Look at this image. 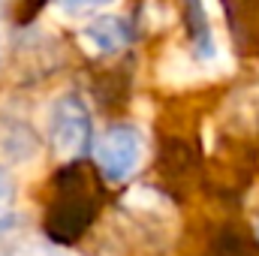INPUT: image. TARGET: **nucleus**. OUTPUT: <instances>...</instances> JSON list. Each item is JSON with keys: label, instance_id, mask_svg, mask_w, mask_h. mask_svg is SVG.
<instances>
[{"label": "nucleus", "instance_id": "obj_3", "mask_svg": "<svg viewBox=\"0 0 259 256\" xmlns=\"http://www.w3.org/2000/svg\"><path fill=\"white\" fill-rule=\"evenodd\" d=\"M133 39V27L124 15H100L81 30V42L94 55H112L121 52Z\"/></svg>", "mask_w": 259, "mask_h": 256}, {"label": "nucleus", "instance_id": "obj_4", "mask_svg": "<svg viewBox=\"0 0 259 256\" xmlns=\"http://www.w3.org/2000/svg\"><path fill=\"white\" fill-rule=\"evenodd\" d=\"M112 3H118V0H55V9H58L61 15H69V18H81V15L103 12V9H109Z\"/></svg>", "mask_w": 259, "mask_h": 256}, {"label": "nucleus", "instance_id": "obj_5", "mask_svg": "<svg viewBox=\"0 0 259 256\" xmlns=\"http://www.w3.org/2000/svg\"><path fill=\"white\" fill-rule=\"evenodd\" d=\"M9 199H12V184H9V178H6V172L0 169V214L6 211V205H9Z\"/></svg>", "mask_w": 259, "mask_h": 256}, {"label": "nucleus", "instance_id": "obj_2", "mask_svg": "<svg viewBox=\"0 0 259 256\" xmlns=\"http://www.w3.org/2000/svg\"><path fill=\"white\" fill-rule=\"evenodd\" d=\"M94 160L109 181H127L142 160L139 130L130 124H118V127L106 130V136H100V142L94 148Z\"/></svg>", "mask_w": 259, "mask_h": 256}, {"label": "nucleus", "instance_id": "obj_7", "mask_svg": "<svg viewBox=\"0 0 259 256\" xmlns=\"http://www.w3.org/2000/svg\"><path fill=\"white\" fill-rule=\"evenodd\" d=\"M0 52H3V39H0Z\"/></svg>", "mask_w": 259, "mask_h": 256}, {"label": "nucleus", "instance_id": "obj_1", "mask_svg": "<svg viewBox=\"0 0 259 256\" xmlns=\"http://www.w3.org/2000/svg\"><path fill=\"white\" fill-rule=\"evenodd\" d=\"M49 139L58 157L72 160L91 145V112L78 94L61 97L49 112Z\"/></svg>", "mask_w": 259, "mask_h": 256}, {"label": "nucleus", "instance_id": "obj_6", "mask_svg": "<svg viewBox=\"0 0 259 256\" xmlns=\"http://www.w3.org/2000/svg\"><path fill=\"white\" fill-rule=\"evenodd\" d=\"M6 3H9V0H0V9H3V6H6Z\"/></svg>", "mask_w": 259, "mask_h": 256}]
</instances>
